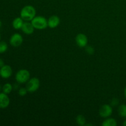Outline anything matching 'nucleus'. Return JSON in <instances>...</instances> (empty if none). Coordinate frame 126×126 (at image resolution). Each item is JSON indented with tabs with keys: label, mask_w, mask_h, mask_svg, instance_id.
<instances>
[{
	"label": "nucleus",
	"mask_w": 126,
	"mask_h": 126,
	"mask_svg": "<svg viewBox=\"0 0 126 126\" xmlns=\"http://www.w3.org/2000/svg\"><path fill=\"white\" fill-rule=\"evenodd\" d=\"M36 11L35 8L33 6L31 5H27L24 6L23 8L21 9L20 11V17L25 22H30L33 20L36 16Z\"/></svg>",
	"instance_id": "f257e3e1"
},
{
	"label": "nucleus",
	"mask_w": 126,
	"mask_h": 126,
	"mask_svg": "<svg viewBox=\"0 0 126 126\" xmlns=\"http://www.w3.org/2000/svg\"><path fill=\"white\" fill-rule=\"evenodd\" d=\"M31 22L36 30H44L48 27L47 20L43 16H35Z\"/></svg>",
	"instance_id": "f03ea898"
},
{
	"label": "nucleus",
	"mask_w": 126,
	"mask_h": 126,
	"mask_svg": "<svg viewBox=\"0 0 126 126\" xmlns=\"http://www.w3.org/2000/svg\"><path fill=\"white\" fill-rule=\"evenodd\" d=\"M30 79V73L29 71L25 69H22L17 72L16 75V80L18 83H27Z\"/></svg>",
	"instance_id": "7ed1b4c3"
},
{
	"label": "nucleus",
	"mask_w": 126,
	"mask_h": 126,
	"mask_svg": "<svg viewBox=\"0 0 126 126\" xmlns=\"http://www.w3.org/2000/svg\"><path fill=\"white\" fill-rule=\"evenodd\" d=\"M40 86V81L37 78L34 77L30 78L26 84V88L30 93H33L38 91Z\"/></svg>",
	"instance_id": "20e7f679"
},
{
	"label": "nucleus",
	"mask_w": 126,
	"mask_h": 126,
	"mask_svg": "<svg viewBox=\"0 0 126 126\" xmlns=\"http://www.w3.org/2000/svg\"><path fill=\"white\" fill-rule=\"evenodd\" d=\"M113 114V107L111 105L105 104L99 109V114L102 118H109Z\"/></svg>",
	"instance_id": "39448f33"
},
{
	"label": "nucleus",
	"mask_w": 126,
	"mask_h": 126,
	"mask_svg": "<svg viewBox=\"0 0 126 126\" xmlns=\"http://www.w3.org/2000/svg\"><path fill=\"white\" fill-rule=\"evenodd\" d=\"M23 41V37L19 33H14L11 36L9 39L10 44L14 47H17L22 45Z\"/></svg>",
	"instance_id": "423d86ee"
},
{
	"label": "nucleus",
	"mask_w": 126,
	"mask_h": 126,
	"mask_svg": "<svg viewBox=\"0 0 126 126\" xmlns=\"http://www.w3.org/2000/svg\"><path fill=\"white\" fill-rule=\"evenodd\" d=\"M76 43L79 47H86L88 43V38L86 34L79 33L76 36Z\"/></svg>",
	"instance_id": "0eeeda50"
},
{
	"label": "nucleus",
	"mask_w": 126,
	"mask_h": 126,
	"mask_svg": "<svg viewBox=\"0 0 126 126\" xmlns=\"http://www.w3.org/2000/svg\"><path fill=\"white\" fill-rule=\"evenodd\" d=\"M12 69L10 65H4L0 68V76L3 79H8L12 76Z\"/></svg>",
	"instance_id": "6e6552de"
},
{
	"label": "nucleus",
	"mask_w": 126,
	"mask_h": 126,
	"mask_svg": "<svg viewBox=\"0 0 126 126\" xmlns=\"http://www.w3.org/2000/svg\"><path fill=\"white\" fill-rule=\"evenodd\" d=\"M10 104V98L7 94L4 92H0V108L5 109Z\"/></svg>",
	"instance_id": "1a4fd4ad"
},
{
	"label": "nucleus",
	"mask_w": 126,
	"mask_h": 126,
	"mask_svg": "<svg viewBox=\"0 0 126 126\" xmlns=\"http://www.w3.org/2000/svg\"><path fill=\"white\" fill-rule=\"evenodd\" d=\"M34 29H35V28H34L32 22H25L23 26H22V28H21L22 32H23L25 34H28V35L33 34V32H34Z\"/></svg>",
	"instance_id": "9d476101"
},
{
	"label": "nucleus",
	"mask_w": 126,
	"mask_h": 126,
	"mask_svg": "<svg viewBox=\"0 0 126 126\" xmlns=\"http://www.w3.org/2000/svg\"><path fill=\"white\" fill-rule=\"evenodd\" d=\"M60 20L58 16H52L47 20L48 27L50 28H55L59 26L60 24Z\"/></svg>",
	"instance_id": "9b49d317"
},
{
	"label": "nucleus",
	"mask_w": 126,
	"mask_h": 126,
	"mask_svg": "<svg viewBox=\"0 0 126 126\" xmlns=\"http://www.w3.org/2000/svg\"><path fill=\"white\" fill-rule=\"evenodd\" d=\"M23 23H24V20L20 17H18L13 20L12 25L15 30H20L22 28Z\"/></svg>",
	"instance_id": "f8f14e48"
},
{
	"label": "nucleus",
	"mask_w": 126,
	"mask_h": 126,
	"mask_svg": "<svg viewBox=\"0 0 126 126\" xmlns=\"http://www.w3.org/2000/svg\"><path fill=\"white\" fill-rule=\"evenodd\" d=\"M117 124L118 123L115 119L109 117L106 118L105 120L102 123V125L103 126H116Z\"/></svg>",
	"instance_id": "ddd939ff"
},
{
	"label": "nucleus",
	"mask_w": 126,
	"mask_h": 126,
	"mask_svg": "<svg viewBox=\"0 0 126 126\" xmlns=\"http://www.w3.org/2000/svg\"><path fill=\"white\" fill-rule=\"evenodd\" d=\"M118 114L121 118H126V105L122 104L118 107Z\"/></svg>",
	"instance_id": "4468645a"
},
{
	"label": "nucleus",
	"mask_w": 126,
	"mask_h": 126,
	"mask_svg": "<svg viewBox=\"0 0 126 126\" xmlns=\"http://www.w3.org/2000/svg\"><path fill=\"white\" fill-rule=\"evenodd\" d=\"M12 89H13V86L10 83L4 84L2 87V92H4V93L6 94L7 95L12 92Z\"/></svg>",
	"instance_id": "2eb2a0df"
},
{
	"label": "nucleus",
	"mask_w": 126,
	"mask_h": 126,
	"mask_svg": "<svg viewBox=\"0 0 126 126\" xmlns=\"http://www.w3.org/2000/svg\"><path fill=\"white\" fill-rule=\"evenodd\" d=\"M76 121L77 124H78L80 126H83L86 125V120L85 117L82 114H79V115H78L76 116Z\"/></svg>",
	"instance_id": "dca6fc26"
},
{
	"label": "nucleus",
	"mask_w": 126,
	"mask_h": 126,
	"mask_svg": "<svg viewBox=\"0 0 126 126\" xmlns=\"http://www.w3.org/2000/svg\"><path fill=\"white\" fill-rule=\"evenodd\" d=\"M8 49V45L5 41H0V54H4Z\"/></svg>",
	"instance_id": "f3484780"
},
{
	"label": "nucleus",
	"mask_w": 126,
	"mask_h": 126,
	"mask_svg": "<svg viewBox=\"0 0 126 126\" xmlns=\"http://www.w3.org/2000/svg\"><path fill=\"white\" fill-rule=\"evenodd\" d=\"M27 92H28V91H27L26 87L25 88V87H21V88H20L19 89H18V95H19L20 96H21V97H23V96L26 95Z\"/></svg>",
	"instance_id": "a211bd4d"
},
{
	"label": "nucleus",
	"mask_w": 126,
	"mask_h": 126,
	"mask_svg": "<svg viewBox=\"0 0 126 126\" xmlns=\"http://www.w3.org/2000/svg\"><path fill=\"white\" fill-rule=\"evenodd\" d=\"M86 52L89 55H92L94 54L95 52V49L93 47L91 46H87L86 47Z\"/></svg>",
	"instance_id": "6ab92c4d"
},
{
	"label": "nucleus",
	"mask_w": 126,
	"mask_h": 126,
	"mask_svg": "<svg viewBox=\"0 0 126 126\" xmlns=\"http://www.w3.org/2000/svg\"><path fill=\"white\" fill-rule=\"evenodd\" d=\"M118 104H119V100L117 99V98H113L111 100V105L112 107H116V106L118 105Z\"/></svg>",
	"instance_id": "aec40b11"
},
{
	"label": "nucleus",
	"mask_w": 126,
	"mask_h": 126,
	"mask_svg": "<svg viewBox=\"0 0 126 126\" xmlns=\"http://www.w3.org/2000/svg\"><path fill=\"white\" fill-rule=\"evenodd\" d=\"M5 64H4V60H2V59H0V68H1Z\"/></svg>",
	"instance_id": "412c9836"
},
{
	"label": "nucleus",
	"mask_w": 126,
	"mask_h": 126,
	"mask_svg": "<svg viewBox=\"0 0 126 126\" xmlns=\"http://www.w3.org/2000/svg\"><path fill=\"white\" fill-rule=\"evenodd\" d=\"M124 96H125V98H126V87H125V89H124Z\"/></svg>",
	"instance_id": "4be33fe9"
},
{
	"label": "nucleus",
	"mask_w": 126,
	"mask_h": 126,
	"mask_svg": "<svg viewBox=\"0 0 126 126\" xmlns=\"http://www.w3.org/2000/svg\"><path fill=\"white\" fill-rule=\"evenodd\" d=\"M123 126H126V119L125 121H124V123H123Z\"/></svg>",
	"instance_id": "5701e85b"
},
{
	"label": "nucleus",
	"mask_w": 126,
	"mask_h": 126,
	"mask_svg": "<svg viewBox=\"0 0 126 126\" xmlns=\"http://www.w3.org/2000/svg\"><path fill=\"white\" fill-rule=\"evenodd\" d=\"M1 26H2V22H1V21L0 20V28L1 27Z\"/></svg>",
	"instance_id": "b1692460"
},
{
	"label": "nucleus",
	"mask_w": 126,
	"mask_h": 126,
	"mask_svg": "<svg viewBox=\"0 0 126 126\" xmlns=\"http://www.w3.org/2000/svg\"><path fill=\"white\" fill-rule=\"evenodd\" d=\"M1 34H0V41H1Z\"/></svg>",
	"instance_id": "393cba45"
}]
</instances>
